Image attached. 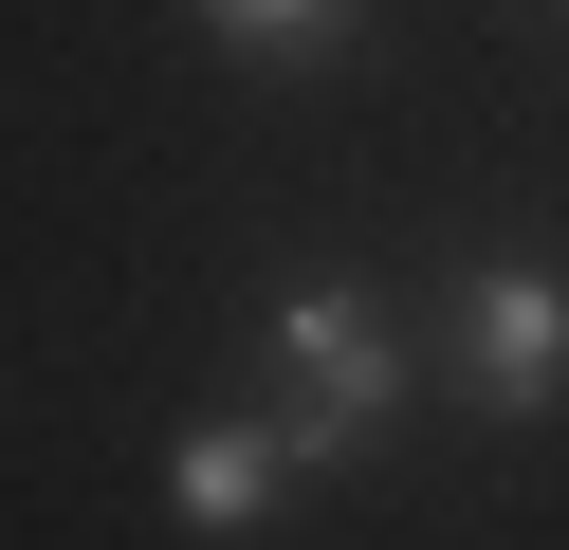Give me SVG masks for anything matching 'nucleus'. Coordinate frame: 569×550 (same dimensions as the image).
Masks as SVG:
<instances>
[{
	"label": "nucleus",
	"mask_w": 569,
	"mask_h": 550,
	"mask_svg": "<svg viewBox=\"0 0 569 550\" xmlns=\"http://www.w3.org/2000/svg\"><path fill=\"white\" fill-rule=\"evenodd\" d=\"M276 496H295V440L276 422H184V459H166V513L184 532H258Z\"/></svg>",
	"instance_id": "3"
},
{
	"label": "nucleus",
	"mask_w": 569,
	"mask_h": 550,
	"mask_svg": "<svg viewBox=\"0 0 569 550\" xmlns=\"http://www.w3.org/2000/svg\"><path fill=\"white\" fill-rule=\"evenodd\" d=\"M276 386H295V477H331V459H368L386 440V403H405V330H386V293H349V276H295L276 293Z\"/></svg>",
	"instance_id": "1"
},
{
	"label": "nucleus",
	"mask_w": 569,
	"mask_h": 550,
	"mask_svg": "<svg viewBox=\"0 0 569 550\" xmlns=\"http://www.w3.org/2000/svg\"><path fill=\"white\" fill-rule=\"evenodd\" d=\"M202 19H221L239 56H331V37H349V0H202Z\"/></svg>",
	"instance_id": "4"
},
{
	"label": "nucleus",
	"mask_w": 569,
	"mask_h": 550,
	"mask_svg": "<svg viewBox=\"0 0 569 550\" xmlns=\"http://www.w3.org/2000/svg\"><path fill=\"white\" fill-rule=\"evenodd\" d=\"M441 349H459V386H478L496 422H551L569 403V276L551 257H478V276L441 293Z\"/></svg>",
	"instance_id": "2"
}]
</instances>
